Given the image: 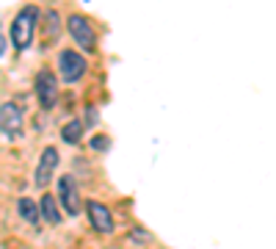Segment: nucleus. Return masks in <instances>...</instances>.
<instances>
[{"label":"nucleus","instance_id":"1","mask_svg":"<svg viewBox=\"0 0 276 249\" xmlns=\"http://www.w3.org/2000/svg\"><path fill=\"white\" fill-rule=\"evenodd\" d=\"M36 19H39V9H36V6H25V9L14 17V25H11V42H14V47L25 50V47L31 44L33 28H36Z\"/></svg>","mask_w":276,"mask_h":249},{"label":"nucleus","instance_id":"2","mask_svg":"<svg viewBox=\"0 0 276 249\" xmlns=\"http://www.w3.org/2000/svg\"><path fill=\"white\" fill-rule=\"evenodd\" d=\"M22 125H25V114L17 103H3L0 105V130L9 139L22 136Z\"/></svg>","mask_w":276,"mask_h":249},{"label":"nucleus","instance_id":"3","mask_svg":"<svg viewBox=\"0 0 276 249\" xmlns=\"http://www.w3.org/2000/svg\"><path fill=\"white\" fill-rule=\"evenodd\" d=\"M56 202L64 205V211L69 213V216H78L83 208H80V194H78V183L75 177H69V174H64V177H58V199Z\"/></svg>","mask_w":276,"mask_h":249},{"label":"nucleus","instance_id":"4","mask_svg":"<svg viewBox=\"0 0 276 249\" xmlns=\"http://www.w3.org/2000/svg\"><path fill=\"white\" fill-rule=\"evenodd\" d=\"M58 70H61V78L66 83H78L86 72V61L75 50H64L61 56H58Z\"/></svg>","mask_w":276,"mask_h":249},{"label":"nucleus","instance_id":"5","mask_svg":"<svg viewBox=\"0 0 276 249\" xmlns=\"http://www.w3.org/2000/svg\"><path fill=\"white\" fill-rule=\"evenodd\" d=\"M36 97H39V103H42V108H47V111L56 105V100H58V83H56V75H53L50 70H42L36 75Z\"/></svg>","mask_w":276,"mask_h":249},{"label":"nucleus","instance_id":"6","mask_svg":"<svg viewBox=\"0 0 276 249\" xmlns=\"http://www.w3.org/2000/svg\"><path fill=\"white\" fill-rule=\"evenodd\" d=\"M69 33L75 36V42L83 47V50H94V42H97V36H94V28L89 25V19L83 14H72L69 17Z\"/></svg>","mask_w":276,"mask_h":249},{"label":"nucleus","instance_id":"7","mask_svg":"<svg viewBox=\"0 0 276 249\" xmlns=\"http://www.w3.org/2000/svg\"><path fill=\"white\" fill-rule=\"evenodd\" d=\"M58 166V150L56 147H47V150L42 152V161H39V169H36V186H47L53 177V172H56Z\"/></svg>","mask_w":276,"mask_h":249},{"label":"nucleus","instance_id":"8","mask_svg":"<svg viewBox=\"0 0 276 249\" xmlns=\"http://www.w3.org/2000/svg\"><path fill=\"white\" fill-rule=\"evenodd\" d=\"M89 219H91V224H94V230L97 233H113V219H111V211L103 205V202H89Z\"/></svg>","mask_w":276,"mask_h":249},{"label":"nucleus","instance_id":"9","mask_svg":"<svg viewBox=\"0 0 276 249\" xmlns=\"http://www.w3.org/2000/svg\"><path fill=\"white\" fill-rule=\"evenodd\" d=\"M39 216H44L47 224H61V211H58V202L50 194H44V197L39 199Z\"/></svg>","mask_w":276,"mask_h":249},{"label":"nucleus","instance_id":"10","mask_svg":"<svg viewBox=\"0 0 276 249\" xmlns=\"http://www.w3.org/2000/svg\"><path fill=\"white\" fill-rule=\"evenodd\" d=\"M17 211H19V216H22L28 224H33V227H39V205H36V199H31V197H22L19 199V205H17Z\"/></svg>","mask_w":276,"mask_h":249},{"label":"nucleus","instance_id":"11","mask_svg":"<svg viewBox=\"0 0 276 249\" xmlns=\"http://www.w3.org/2000/svg\"><path fill=\"white\" fill-rule=\"evenodd\" d=\"M44 22H47V33H44V44L56 42L58 33H61V17H58V11H44Z\"/></svg>","mask_w":276,"mask_h":249},{"label":"nucleus","instance_id":"12","mask_svg":"<svg viewBox=\"0 0 276 249\" xmlns=\"http://www.w3.org/2000/svg\"><path fill=\"white\" fill-rule=\"evenodd\" d=\"M80 136H83V122H80V119H72V122H66L61 127V139L66 144H78Z\"/></svg>","mask_w":276,"mask_h":249},{"label":"nucleus","instance_id":"13","mask_svg":"<svg viewBox=\"0 0 276 249\" xmlns=\"http://www.w3.org/2000/svg\"><path fill=\"white\" fill-rule=\"evenodd\" d=\"M130 241H138V244H146V241H149V235H146L144 230H133V233H130Z\"/></svg>","mask_w":276,"mask_h":249},{"label":"nucleus","instance_id":"14","mask_svg":"<svg viewBox=\"0 0 276 249\" xmlns=\"http://www.w3.org/2000/svg\"><path fill=\"white\" fill-rule=\"evenodd\" d=\"M108 147V136H97V139H91V150H105Z\"/></svg>","mask_w":276,"mask_h":249},{"label":"nucleus","instance_id":"15","mask_svg":"<svg viewBox=\"0 0 276 249\" xmlns=\"http://www.w3.org/2000/svg\"><path fill=\"white\" fill-rule=\"evenodd\" d=\"M94 122H97V111H94V108H89V111H86V122H83V127H86V125L91 127Z\"/></svg>","mask_w":276,"mask_h":249},{"label":"nucleus","instance_id":"16","mask_svg":"<svg viewBox=\"0 0 276 249\" xmlns=\"http://www.w3.org/2000/svg\"><path fill=\"white\" fill-rule=\"evenodd\" d=\"M3 50H6V39H3V33H0V56H3Z\"/></svg>","mask_w":276,"mask_h":249}]
</instances>
